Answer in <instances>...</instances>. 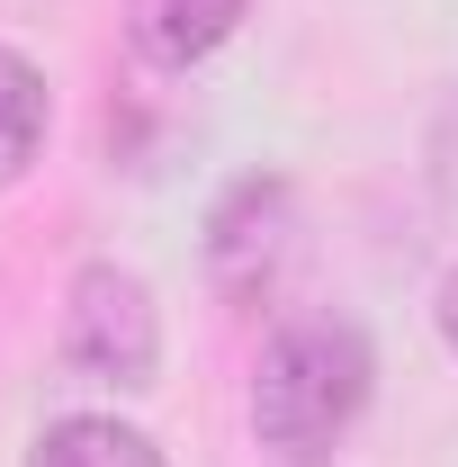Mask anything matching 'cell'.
I'll use <instances>...</instances> for the list:
<instances>
[{
    "instance_id": "obj_7",
    "label": "cell",
    "mask_w": 458,
    "mask_h": 467,
    "mask_svg": "<svg viewBox=\"0 0 458 467\" xmlns=\"http://www.w3.org/2000/svg\"><path fill=\"white\" fill-rule=\"evenodd\" d=\"M441 342L458 350V270H450V279H441Z\"/></svg>"
},
{
    "instance_id": "obj_5",
    "label": "cell",
    "mask_w": 458,
    "mask_h": 467,
    "mask_svg": "<svg viewBox=\"0 0 458 467\" xmlns=\"http://www.w3.org/2000/svg\"><path fill=\"white\" fill-rule=\"evenodd\" d=\"M27 467H162V450L135 422H117V413H72V422H55L36 441Z\"/></svg>"
},
{
    "instance_id": "obj_2",
    "label": "cell",
    "mask_w": 458,
    "mask_h": 467,
    "mask_svg": "<svg viewBox=\"0 0 458 467\" xmlns=\"http://www.w3.org/2000/svg\"><path fill=\"white\" fill-rule=\"evenodd\" d=\"M63 359L90 387H153V359H162L153 288L117 261H90L72 279V306H63Z\"/></svg>"
},
{
    "instance_id": "obj_6",
    "label": "cell",
    "mask_w": 458,
    "mask_h": 467,
    "mask_svg": "<svg viewBox=\"0 0 458 467\" xmlns=\"http://www.w3.org/2000/svg\"><path fill=\"white\" fill-rule=\"evenodd\" d=\"M36 153H46V81L27 55L0 46V189H18Z\"/></svg>"
},
{
    "instance_id": "obj_3",
    "label": "cell",
    "mask_w": 458,
    "mask_h": 467,
    "mask_svg": "<svg viewBox=\"0 0 458 467\" xmlns=\"http://www.w3.org/2000/svg\"><path fill=\"white\" fill-rule=\"evenodd\" d=\"M287 234H297V198L279 171H243L207 207V279L225 306H261L287 270Z\"/></svg>"
},
{
    "instance_id": "obj_1",
    "label": "cell",
    "mask_w": 458,
    "mask_h": 467,
    "mask_svg": "<svg viewBox=\"0 0 458 467\" xmlns=\"http://www.w3.org/2000/svg\"><path fill=\"white\" fill-rule=\"evenodd\" d=\"M369 378H378V359L359 342V324H342V315L279 324L261 368H252V431H261V450H279L287 467H315L359 422Z\"/></svg>"
},
{
    "instance_id": "obj_4",
    "label": "cell",
    "mask_w": 458,
    "mask_h": 467,
    "mask_svg": "<svg viewBox=\"0 0 458 467\" xmlns=\"http://www.w3.org/2000/svg\"><path fill=\"white\" fill-rule=\"evenodd\" d=\"M243 9H252V0H126V36H135L144 63L189 72V63H207L234 27H243Z\"/></svg>"
}]
</instances>
